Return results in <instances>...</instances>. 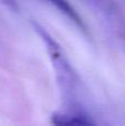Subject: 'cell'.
Returning a JSON list of instances; mask_svg holds the SVG:
<instances>
[{
	"label": "cell",
	"mask_w": 125,
	"mask_h": 126,
	"mask_svg": "<svg viewBox=\"0 0 125 126\" xmlns=\"http://www.w3.org/2000/svg\"><path fill=\"white\" fill-rule=\"evenodd\" d=\"M32 24L35 33L42 40L49 54V59L54 71L55 80L61 92L62 100L64 101V110L74 113L92 115L91 111L86 109L84 104L81 79L71 64L62 47L39 22L34 21Z\"/></svg>",
	"instance_id": "cell-1"
},
{
	"label": "cell",
	"mask_w": 125,
	"mask_h": 126,
	"mask_svg": "<svg viewBox=\"0 0 125 126\" xmlns=\"http://www.w3.org/2000/svg\"><path fill=\"white\" fill-rule=\"evenodd\" d=\"M51 122L54 125L59 126H69V125H95L97 121L93 115L88 114H80L70 111H62L55 112L51 116Z\"/></svg>",
	"instance_id": "cell-2"
},
{
	"label": "cell",
	"mask_w": 125,
	"mask_h": 126,
	"mask_svg": "<svg viewBox=\"0 0 125 126\" xmlns=\"http://www.w3.org/2000/svg\"><path fill=\"white\" fill-rule=\"evenodd\" d=\"M0 3H2L9 10L15 11V12H18L19 10V4H18L17 0H0Z\"/></svg>",
	"instance_id": "cell-3"
}]
</instances>
